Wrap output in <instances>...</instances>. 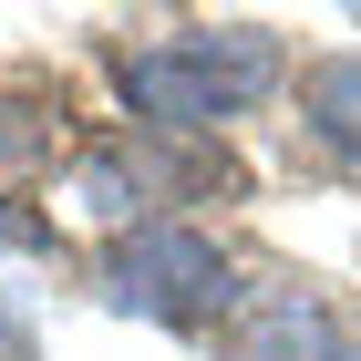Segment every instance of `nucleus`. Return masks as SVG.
I'll return each mask as SVG.
<instances>
[{
    "label": "nucleus",
    "mask_w": 361,
    "mask_h": 361,
    "mask_svg": "<svg viewBox=\"0 0 361 361\" xmlns=\"http://www.w3.org/2000/svg\"><path fill=\"white\" fill-rule=\"evenodd\" d=\"M114 83L135 104V124H155V135H217V124H238L279 93V42L258 21L166 31V42L114 52Z\"/></svg>",
    "instance_id": "nucleus-1"
},
{
    "label": "nucleus",
    "mask_w": 361,
    "mask_h": 361,
    "mask_svg": "<svg viewBox=\"0 0 361 361\" xmlns=\"http://www.w3.org/2000/svg\"><path fill=\"white\" fill-rule=\"evenodd\" d=\"M104 300L135 310V320H166V331H217L227 300H238V279H227L217 238L207 227H135V238H114L104 248Z\"/></svg>",
    "instance_id": "nucleus-2"
},
{
    "label": "nucleus",
    "mask_w": 361,
    "mask_h": 361,
    "mask_svg": "<svg viewBox=\"0 0 361 361\" xmlns=\"http://www.w3.org/2000/svg\"><path fill=\"white\" fill-rule=\"evenodd\" d=\"M155 186H207V166H186V155H155V145H83L73 155V176H62V196L83 207V217H104V227H124L135 238V217L155 207Z\"/></svg>",
    "instance_id": "nucleus-3"
},
{
    "label": "nucleus",
    "mask_w": 361,
    "mask_h": 361,
    "mask_svg": "<svg viewBox=\"0 0 361 361\" xmlns=\"http://www.w3.org/2000/svg\"><path fill=\"white\" fill-rule=\"evenodd\" d=\"M300 114H310V145H320L341 176H361V52L310 62L300 73Z\"/></svg>",
    "instance_id": "nucleus-4"
},
{
    "label": "nucleus",
    "mask_w": 361,
    "mask_h": 361,
    "mask_svg": "<svg viewBox=\"0 0 361 361\" xmlns=\"http://www.w3.org/2000/svg\"><path fill=\"white\" fill-rule=\"evenodd\" d=\"M52 155H62V104L0 93V196H21L31 176H52Z\"/></svg>",
    "instance_id": "nucleus-5"
},
{
    "label": "nucleus",
    "mask_w": 361,
    "mask_h": 361,
    "mask_svg": "<svg viewBox=\"0 0 361 361\" xmlns=\"http://www.w3.org/2000/svg\"><path fill=\"white\" fill-rule=\"evenodd\" d=\"M0 361H31V331H21V310H0Z\"/></svg>",
    "instance_id": "nucleus-6"
}]
</instances>
